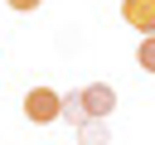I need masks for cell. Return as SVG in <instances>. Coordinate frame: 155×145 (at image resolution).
I'll return each instance as SVG.
<instances>
[{
  "mask_svg": "<svg viewBox=\"0 0 155 145\" xmlns=\"http://www.w3.org/2000/svg\"><path fill=\"white\" fill-rule=\"evenodd\" d=\"M58 116H63V121H73V126H82V121H87V106H82V92H68V97L58 102Z\"/></svg>",
  "mask_w": 155,
  "mask_h": 145,
  "instance_id": "obj_4",
  "label": "cell"
},
{
  "mask_svg": "<svg viewBox=\"0 0 155 145\" xmlns=\"http://www.w3.org/2000/svg\"><path fill=\"white\" fill-rule=\"evenodd\" d=\"M58 92H48V87H34L29 97H24V116L34 121V126H48V121H58Z\"/></svg>",
  "mask_w": 155,
  "mask_h": 145,
  "instance_id": "obj_1",
  "label": "cell"
},
{
  "mask_svg": "<svg viewBox=\"0 0 155 145\" xmlns=\"http://www.w3.org/2000/svg\"><path fill=\"white\" fill-rule=\"evenodd\" d=\"M121 19L140 34H155V0H121Z\"/></svg>",
  "mask_w": 155,
  "mask_h": 145,
  "instance_id": "obj_3",
  "label": "cell"
},
{
  "mask_svg": "<svg viewBox=\"0 0 155 145\" xmlns=\"http://www.w3.org/2000/svg\"><path fill=\"white\" fill-rule=\"evenodd\" d=\"M82 106H87V116H111L116 111V92L107 87V82H92V87H82Z\"/></svg>",
  "mask_w": 155,
  "mask_h": 145,
  "instance_id": "obj_2",
  "label": "cell"
},
{
  "mask_svg": "<svg viewBox=\"0 0 155 145\" xmlns=\"http://www.w3.org/2000/svg\"><path fill=\"white\" fill-rule=\"evenodd\" d=\"M136 63L145 72H155V34H140V48H136Z\"/></svg>",
  "mask_w": 155,
  "mask_h": 145,
  "instance_id": "obj_5",
  "label": "cell"
},
{
  "mask_svg": "<svg viewBox=\"0 0 155 145\" xmlns=\"http://www.w3.org/2000/svg\"><path fill=\"white\" fill-rule=\"evenodd\" d=\"M5 5H10V10H39L44 0H5Z\"/></svg>",
  "mask_w": 155,
  "mask_h": 145,
  "instance_id": "obj_6",
  "label": "cell"
}]
</instances>
